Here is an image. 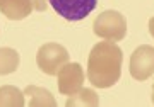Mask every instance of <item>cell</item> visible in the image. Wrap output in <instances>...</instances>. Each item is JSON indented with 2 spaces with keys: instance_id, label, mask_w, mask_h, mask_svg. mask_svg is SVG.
I'll use <instances>...</instances> for the list:
<instances>
[{
  "instance_id": "2",
  "label": "cell",
  "mask_w": 154,
  "mask_h": 107,
  "mask_svg": "<svg viewBox=\"0 0 154 107\" xmlns=\"http://www.w3.org/2000/svg\"><path fill=\"white\" fill-rule=\"evenodd\" d=\"M93 29L98 38L118 43L127 34V21L118 10H105L94 19Z\"/></svg>"
},
{
  "instance_id": "8",
  "label": "cell",
  "mask_w": 154,
  "mask_h": 107,
  "mask_svg": "<svg viewBox=\"0 0 154 107\" xmlns=\"http://www.w3.org/2000/svg\"><path fill=\"white\" fill-rule=\"evenodd\" d=\"M24 97H26V106L29 107H55L57 100L51 95V92L43 88V87L29 85L24 90Z\"/></svg>"
},
{
  "instance_id": "12",
  "label": "cell",
  "mask_w": 154,
  "mask_h": 107,
  "mask_svg": "<svg viewBox=\"0 0 154 107\" xmlns=\"http://www.w3.org/2000/svg\"><path fill=\"white\" fill-rule=\"evenodd\" d=\"M31 4H33V9H36L39 12L48 9V0H31Z\"/></svg>"
},
{
  "instance_id": "4",
  "label": "cell",
  "mask_w": 154,
  "mask_h": 107,
  "mask_svg": "<svg viewBox=\"0 0 154 107\" xmlns=\"http://www.w3.org/2000/svg\"><path fill=\"white\" fill-rule=\"evenodd\" d=\"M60 17L70 22L82 21L96 9L98 0H48Z\"/></svg>"
},
{
  "instance_id": "1",
  "label": "cell",
  "mask_w": 154,
  "mask_h": 107,
  "mask_svg": "<svg viewBox=\"0 0 154 107\" xmlns=\"http://www.w3.org/2000/svg\"><path fill=\"white\" fill-rule=\"evenodd\" d=\"M123 53L111 41L96 43L89 53L88 78L96 88H110L120 80Z\"/></svg>"
},
{
  "instance_id": "11",
  "label": "cell",
  "mask_w": 154,
  "mask_h": 107,
  "mask_svg": "<svg viewBox=\"0 0 154 107\" xmlns=\"http://www.w3.org/2000/svg\"><path fill=\"white\" fill-rule=\"evenodd\" d=\"M19 68V53L12 48H0V75H11Z\"/></svg>"
},
{
  "instance_id": "14",
  "label": "cell",
  "mask_w": 154,
  "mask_h": 107,
  "mask_svg": "<svg viewBox=\"0 0 154 107\" xmlns=\"http://www.w3.org/2000/svg\"><path fill=\"white\" fill-rule=\"evenodd\" d=\"M152 104H154V85H152Z\"/></svg>"
},
{
  "instance_id": "5",
  "label": "cell",
  "mask_w": 154,
  "mask_h": 107,
  "mask_svg": "<svg viewBox=\"0 0 154 107\" xmlns=\"http://www.w3.org/2000/svg\"><path fill=\"white\" fill-rule=\"evenodd\" d=\"M130 75L139 82L154 75V46L142 44L130 56Z\"/></svg>"
},
{
  "instance_id": "7",
  "label": "cell",
  "mask_w": 154,
  "mask_h": 107,
  "mask_svg": "<svg viewBox=\"0 0 154 107\" xmlns=\"http://www.w3.org/2000/svg\"><path fill=\"white\" fill-rule=\"evenodd\" d=\"M0 12L11 21H22L33 12L31 0H0Z\"/></svg>"
},
{
  "instance_id": "10",
  "label": "cell",
  "mask_w": 154,
  "mask_h": 107,
  "mask_svg": "<svg viewBox=\"0 0 154 107\" xmlns=\"http://www.w3.org/2000/svg\"><path fill=\"white\" fill-rule=\"evenodd\" d=\"M75 106H84V107H96L99 106L98 94L91 88H81L75 94H72L67 100V107H75Z\"/></svg>"
},
{
  "instance_id": "9",
  "label": "cell",
  "mask_w": 154,
  "mask_h": 107,
  "mask_svg": "<svg viewBox=\"0 0 154 107\" xmlns=\"http://www.w3.org/2000/svg\"><path fill=\"white\" fill-rule=\"evenodd\" d=\"M26 104L24 94L14 85L0 87V107H22Z\"/></svg>"
},
{
  "instance_id": "13",
  "label": "cell",
  "mask_w": 154,
  "mask_h": 107,
  "mask_svg": "<svg viewBox=\"0 0 154 107\" xmlns=\"http://www.w3.org/2000/svg\"><path fill=\"white\" fill-rule=\"evenodd\" d=\"M149 32H151V36L154 38V17L149 19Z\"/></svg>"
},
{
  "instance_id": "6",
  "label": "cell",
  "mask_w": 154,
  "mask_h": 107,
  "mask_svg": "<svg viewBox=\"0 0 154 107\" xmlns=\"http://www.w3.org/2000/svg\"><path fill=\"white\" fill-rule=\"evenodd\" d=\"M58 92L63 95H72L82 88L84 70L79 63H67L58 70Z\"/></svg>"
},
{
  "instance_id": "3",
  "label": "cell",
  "mask_w": 154,
  "mask_h": 107,
  "mask_svg": "<svg viewBox=\"0 0 154 107\" xmlns=\"http://www.w3.org/2000/svg\"><path fill=\"white\" fill-rule=\"evenodd\" d=\"M69 51L58 43H46L38 49L36 54V63L38 68L43 71L45 75L53 77L58 73V70L63 65L69 63Z\"/></svg>"
}]
</instances>
